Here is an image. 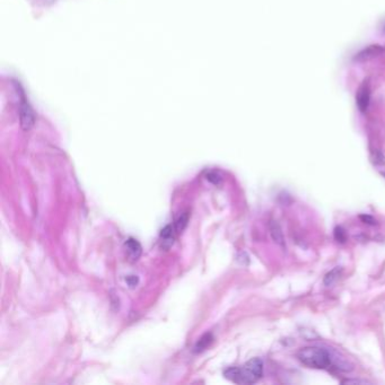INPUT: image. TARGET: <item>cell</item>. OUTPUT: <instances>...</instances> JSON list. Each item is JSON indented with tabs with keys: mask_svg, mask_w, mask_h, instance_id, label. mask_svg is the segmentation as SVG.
<instances>
[{
	"mask_svg": "<svg viewBox=\"0 0 385 385\" xmlns=\"http://www.w3.org/2000/svg\"><path fill=\"white\" fill-rule=\"evenodd\" d=\"M263 363L260 358H253L242 366L227 368L224 375L229 381L238 384H253L262 377Z\"/></svg>",
	"mask_w": 385,
	"mask_h": 385,
	"instance_id": "cell-1",
	"label": "cell"
},
{
	"mask_svg": "<svg viewBox=\"0 0 385 385\" xmlns=\"http://www.w3.org/2000/svg\"><path fill=\"white\" fill-rule=\"evenodd\" d=\"M297 358L301 364L310 368L326 369L331 366V355L320 347H304L297 352Z\"/></svg>",
	"mask_w": 385,
	"mask_h": 385,
	"instance_id": "cell-2",
	"label": "cell"
},
{
	"mask_svg": "<svg viewBox=\"0 0 385 385\" xmlns=\"http://www.w3.org/2000/svg\"><path fill=\"white\" fill-rule=\"evenodd\" d=\"M360 218H361V219H364L365 221H369V224H373V222H374L373 218L369 217V216H361Z\"/></svg>",
	"mask_w": 385,
	"mask_h": 385,
	"instance_id": "cell-13",
	"label": "cell"
},
{
	"mask_svg": "<svg viewBox=\"0 0 385 385\" xmlns=\"http://www.w3.org/2000/svg\"><path fill=\"white\" fill-rule=\"evenodd\" d=\"M369 100H370L369 85L364 83V84L360 86L358 92H357V96H356L357 106H358V109L361 111V112L367 111L368 105H369Z\"/></svg>",
	"mask_w": 385,
	"mask_h": 385,
	"instance_id": "cell-4",
	"label": "cell"
},
{
	"mask_svg": "<svg viewBox=\"0 0 385 385\" xmlns=\"http://www.w3.org/2000/svg\"><path fill=\"white\" fill-rule=\"evenodd\" d=\"M211 341H212V337H211V335H208V333H207V335L203 336V337L201 338V339L197 342L196 347H194V350H196L197 352H198V351H202L203 349H206L207 346H209V343H210Z\"/></svg>",
	"mask_w": 385,
	"mask_h": 385,
	"instance_id": "cell-9",
	"label": "cell"
},
{
	"mask_svg": "<svg viewBox=\"0 0 385 385\" xmlns=\"http://www.w3.org/2000/svg\"><path fill=\"white\" fill-rule=\"evenodd\" d=\"M173 229H172V227L169 225L166 226L165 228L162 229L161 232V238H162V247L165 248V249H169L172 244H173Z\"/></svg>",
	"mask_w": 385,
	"mask_h": 385,
	"instance_id": "cell-7",
	"label": "cell"
},
{
	"mask_svg": "<svg viewBox=\"0 0 385 385\" xmlns=\"http://www.w3.org/2000/svg\"><path fill=\"white\" fill-rule=\"evenodd\" d=\"M340 272H341V268L337 267V268L333 269V270L329 272L328 275L326 276V278H324V284H326L327 286H331L333 282H335L338 278H339Z\"/></svg>",
	"mask_w": 385,
	"mask_h": 385,
	"instance_id": "cell-8",
	"label": "cell"
},
{
	"mask_svg": "<svg viewBox=\"0 0 385 385\" xmlns=\"http://www.w3.org/2000/svg\"><path fill=\"white\" fill-rule=\"evenodd\" d=\"M385 53V48L382 45H369L367 48H365L360 51L359 53L356 54L355 60L357 61H367V60H372L374 58H377L379 55Z\"/></svg>",
	"mask_w": 385,
	"mask_h": 385,
	"instance_id": "cell-3",
	"label": "cell"
},
{
	"mask_svg": "<svg viewBox=\"0 0 385 385\" xmlns=\"http://www.w3.org/2000/svg\"><path fill=\"white\" fill-rule=\"evenodd\" d=\"M124 247H126L127 249V252H128V256L129 258L131 260H138V258L140 257L141 254V245L139 244V242L137 240H133V239H129L126 244H124Z\"/></svg>",
	"mask_w": 385,
	"mask_h": 385,
	"instance_id": "cell-5",
	"label": "cell"
},
{
	"mask_svg": "<svg viewBox=\"0 0 385 385\" xmlns=\"http://www.w3.org/2000/svg\"><path fill=\"white\" fill-rule=\"evenodd\" d=\"M269 227H270V233H271L273 241H275L278 245H280V247L284 248L285 247V239H284V234H282L279 224H278L277 221H271L270 226Z\"/></svg>",
	"mask_w": 385,
	"mask_h": 385,
	"instance_id": "cell-6",
	"label": "cell"
},
{
	"mask_svg": "<svg viewBox=\"0 0 385 385\" xmlns=\"http://www.w3.org/2000/svg\"><path fill=\"white\" fill-rule=\"evenodd\" d=\"M187 222H188V215L185 214L183 216H181L179 218V220L176 221V228H178V230H183L184 227L187 226Z\"/></svg>",
	"mask_w": 385,
	"mask_h": 385,
	"instance_id": "cell-11",
	"label": "cell"
},
{
	"mask_svg": "<svg viewBox=\"0 0 385 385\" xmlns=\"http://www.w3.org/2000/svg\"><path fill=\"white\" fill-rule=\"evenodd\" d=\"M335 238L338 242L343 243L346 241V232L342 227H337L335 229Z\"/></svg>",
	"mask_w": 385,
	"mask_h": 385,
	"instance_id": "cell-10",
	"label": "cell"
},
{
	"mask_svg": "<svg viewBox=\"0 0 385 385\" xmlns=\"http://www.w3.org/2000/svg\"><path fill=\"white\" fill-rule=\"evenodd\" d=\"M343 384H351V383H355V384H368L369 382L368 381H365V379H345V381H342Z\"/></svg>",
	"mask_w": 385,
	"mask_h": 385,
	"instance_id": "cell-12",
	"label": "cell"
}]
</instances>
